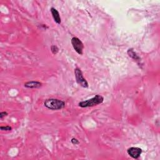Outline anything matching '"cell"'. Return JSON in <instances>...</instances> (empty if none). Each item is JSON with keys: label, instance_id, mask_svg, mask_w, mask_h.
<instances>
[{"label": "cell", "instance_id": "cell-1", "mask_svg": "<svg viewBox=\"0 0 160 160\" xmlns=\"http://www.w3.org/2000/svg\"><path fill=\"white\" fill-rule=\"evenodd\" d=\"M45 107L51 110H59L64 108L65 103L58 99H48L44 103Z\"/></svg>", "mask_w": 160, "mask_h": 160}, {"label": "cell", "instance_id": "cell-2", "mask_svg": "<svg viewBox=\"0 0 160 160\" xmlns=\"http://www.w3.org/2000/svg\"><path fill=\"white\" fill-rule=\"evenodd\" d=\"M104 101V98L101 95L97 94L94 97L86 100V101H83L79 102L78 105L79 107L81 108H88V107H93L96 105L101 104Z\"/></svg>", "mask_w": 160, "mask_h": 160}, {"label": "cell", "instance_id": "cell-3", "mask_svg": "<svg viewBox=\"0 0 160 160\" xmlns=\"http://www.w3.org/2000/svg\"><path fill=\"white\" fill-rule=\"evenodd\" d=\"M74 74L75 77H76V82L83 88H87L88 87V83L86 81V79L84 78L81 69L78 68H76L74 69Z\"/></svg>", "mask_w": 160, "mask_h": 160}, {"label": "cell", "instance_id": "cell-4", "mask_svg": "<svg viewBox=\"0 0 160 160\" xmlns=\"http://www.w3.org/2000/svg\"><path fill=\"white\" fill-rule=\"evenodd\" d=\"M71 44L74 49L78 54H83L84 45L81 40L77 37H73L71 39Z\"/></svg>", "mask_w": 160, "mask_h": 160}, {"label": "cell", "instance_id": "cell-5", "mask_svg": "<svg viewBox=\"0 0 160 160\" xmlns=\"http://www.w3.org/2000/svg\"><path fill=\"white\" fill-rule=\"evenodd\" d=\"M127 153L134 159H138L142 153V149L138 147H131L128 149Z\"/></svg>", "mask_w": 160, "mask_h": 160}, {"label": "cell", "instance_id": "cell-6", "mask_svg": "<svg viewBox=\"0 0 160 160\" xmlns=\"http://www.w3.org/2000/svg\"><path fill=\"white\" fill-rule=\"evenodd\" d=\"M50 11H51V13L54 21L57 24H59L60 23H61V17H60L59 16V13L58 10L56 9H55L54 8H51V9H50Z\"/></svg>", "mask_w": 160, "mask_h": 160}, {"label": "cell", "instance_id": "cell-7", "mask_svg": "<svg viewBox=\"0 0 160 160\" xmlns=\"http://www.w3.org/2000/svg\"><path fill=\"white\" fill-rule=\"evenodd\" d=\"M42 86V83L39 81H31L24 83V87L28 88H39Z\"/></svg>", "mask_w": 160, "mask_h": 160}, {"label": "cell", "instance_id": "cell-8", "mask_svg": "<svg viewBox=\"0 0 160 160\" xmlns=\"http://www.w3.org/2000/svg\"><path fill=\"white\" fill-rule=\"evenodd\" d=\"M127 53H128V56L130 58H131L132 59H133L134 60H136V61H141V59H140V58L138 56V55H137V54L134 52V51L133 48L129 49Z\"/></svg>", "mask_w": 160, "mask_h": 160}, {"label": "cell", "instance_id": "cell-9", "mask_svg": "<svg viewBox=\"0 0 160 160\" xmlns=\"http://www.w3.org/2000/svg\"><path fill=\"white\" fill-rule=\"evenodd\" d=\"M51 51L53 54H56L59 51V49L56 46L53 45V46H51Z\"/></svg>", "mask_w": 160, "mask_h": 160}, {"label": "cell", "instance_id": "cell-10", "mask_svg": "<svg viewBox=\"0 0 160 160\" xmlns=\"http://www.w3.org/2000/svg\"><path fill=\"white\" fill-rule=\"evenodd\" d=\"M0 129L1 130V131H11L12 129V128L9 126H1L0 127Z\"/></svg>", "mask_w": 160, "mask_h": 160}, {"label": "cell", "instance_id": "cell-11", "mask_svg": "<svg viewBox=\"0 0 160 160\" xmlns=\"http://www.w3.org/2000/svg\"><path fill=\"white\" fill-rule=\"evenodd\" d=\"M8 113L6 112V111H3V112H1L0 113V119H3L4 117L8 115Z\"/></svg>", "mask_w": 160, "mask_h": 160}, {"label": "cell", "instance_id": "cell-12", "mask_svg": "<svg viewBox=\"0 0 160 160\" xmlns=\"http://www.w3.org/2000/svg\"><path fill=\"white\" fill-rule=\"evenodd\" d=\"M71 141L73 144H75V145L79 144V141L76 138H72L71 140Z\"/></svg>", "mask_w": 160, "mask_h": 160}]
</instances>
